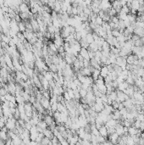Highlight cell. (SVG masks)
<instances>
[{
  "instance_id": "9c48e42d",
  "label": "cell",
  "mask_w": 144,
  "mask_h": 145,
  "mask_svg": "<svg viewBox=\"0 0 144 145\" xmlns=\"http://www.w3.org/2000/svg\"><path fill=\"white\" fill-rule=\"evenodd\" d=\"M119 137H120L119 134L116 133V132H114V133L109 135V140H110L112 143H117Z\"/></svg>"
},
{
  "instance_id": "f1b7e54d",
  "label": "cell",
  "mask_w": 144,
  "mask_h": 145,
  "mask_svg": "<svg viewBox=\"0 0 144 145\" xmlns=\"http://www.w3.org/2000/svg\"><path fill=\"white\" fill-rule=\"evenodd\" d=\"M144 45V42L142 41V37L138 40H136L134 42V46H138V47H142Z\"/></svg>"
},
{
  "instance_id": "44dd1931",
  "label": "cell",
  "mask_w": 144,
  "mask_h": 145,
  "mask_svg": "<svg viewBox=\"0 0 144 145\" xmlns=\"http://www.w3.org/2000/svg\"><path fill=\"white\" fill-rule=\"evenodd\" d=\"M15 99H16V103L19 104H25V99L24 98L22 97L21 94H15Z\"/></svg>"
},
{
  "instance_id": "c3c4849f",
  "label": "cell",
  "mask_w": 144,
  "mask_h": 145,
  "mask_svg": "<svg viewBox=\"0 0 144 145\" xmlns=\"http://www.w3.org/2000/svg\"><path fill=\"white\" fill-rule=\"evenodd\" d=\"M139 3H140V4L142 5V4H144V0H137Z\"/></svg>"
},
{
  "instance_id": "6da1fadb",
  "label": "cell",
  "mask_w": 144,
  "mask_h": 145,
  "mask_svg": "<svg viewBox=\"0 0 144 145\" xmlns=\"http://www.w3.org/2000/svg\"><path fill=\"white\" fill-rule=\"evenodd\" d=\"M116 93H117V99L116 100L118 101L119 103H123L124 101H125L126 99H128L130 97L125 93L123 91H120L118 89H116Z\"/></svg>"
},
{
  "instance_id": "52a82bcc",
  "label": "cell",
  "mask_w": 144,
  "mask_h": 145,
  "mask_svg": "<svg viewBox=\"0 0 144 145\" xmlns=\"http://www.w3.org/2000/svg\"><path fill=\"white\" fill-rule=\"evenodd\" d=\"M142 132L140 129H137L134 126H130L128 127V133L130 136H133V135H136V134L138 133V132Z\"/></svg>"
},
{
  "instance_id": "836d02e7",
  "label": "cell",
  "mask_w": 144,
  "mask_h": 145,
  "mask_svg": "<svg viewBox=\"0 0 144 145\" xmlns=\"http://www.w3.org/2000/svg\"><path fill=\"white\" fill-rule=\"evenodd\" d=\"M103 19H102V18L100 17L99 15H97V17L96 18V20H95V24H96V25H101L102 24H103Z\"/></svg>"
},
{
  "instance_id": "484cf974",
  "label": "cell",
  "mask_w": 144,
  "mask_h": 145,
  "mask_svg": "<svg viewBox=\"0 0 144 145\" xmlns=\"http://www.w3.org/2000/svg\"><path fill=\"white\" fill-rule=\"evenodd\" d=\"M102 50L103 51H110V45L106 42V40L104 41V43L102 45ZM101 50V51H102Z\"/></svg>"
},
{
  "instance_id": "30bf717a",
  "label": "cell",
  "mask_w": 144,
  "mask_h": 145,
  "mask_svg": "<svg viewBox=\"0 0 144 145\" xmlns=\"http://www.w3.org/2000/svg\"><path fill=\"white\" fill-rule=\"evenodd\" d=\"M79 54L83 57V59H86V60H90L89 58V54H88V49L87 48H82V49L80 50Z\"/></svg>"
},
{
  "instance_id": "f907efd6",
  "label": "cell",
  "mask_w": 144,
  "mask_h": 145,
  "mask_svg": "<svg viewBox=\"0 0 144 145\" xmlns=\"http://www.w3.org/2000/svg\"><path fill=\"white\" fill-rule=\"evenodd\" d=\"M142 41H143V42H144V35L142 37Z\"/></svg>"
},
{
  "instance_id": "816d5d0a",
  "label": "cell",
  "mask_w": 144,
  "mask_h": 145,
  "mask_svg": "<svg viewBox=\"0 0 144 145\" xmlns=\"http://www.w3.org/2000/svg\"><path fill=\"white\" fill-rule=\"evenodd\" d=\"M0 59H1V55H0Z\"/></svg>"
},
{
  "instance_id": "60d3db41",
  "label": "cell",
  "mask_w": 144,
  "mask_h": 145,
  "mask_svg": "<svg viewBox=\"0 0 144 145\" xmlns=\"http://www.w3.org/2000/svg\"><path fill=\"white\" fill-rule=\"evenodd\" d=\"M37 101V98H36V95H31L30 97V99H29V102L31 103V104H33L34 102Z\"/></svg>"
},
{
  "instance_id": "4dcf8cb0",
  "label": "cell",
  "mask_w": 144,
  "mask_h": 145,
  "mask_svg": "<svg viewBox=\"0 0 144 145\" xmlns=\"http://www.w3.org/2000/svg\"><path fill=\"white\" fill-rule=\"evenodd\" d=\"M106 138L104 137H103V136H101L99 134V135H97V141L98 143H103V142L105 141Z\"/></svg>"
},
{
  "instance_id": "277c9868",
  "label": "cell",
  "mask_w": 144,
  "mask_h": 145,
  "mask_svg": "<svg viewBox=\"0 0 144 145\" xmlns=\"http://www.w3.org/2000/svg\"><path fill=\"white\" fill-rule=\"evenodd\" d=\"M99 131V134L103 137H104L106 139H108V137H109V134H108V128L106 127L105 125H103L101 127L98 129Z\"/></svg>"
},
{
  "instance_id": "5b68a950",
  "label": "cell",
  "mask_w": 144,
  "mask_h": 145,
  "mask_svg": "<svg viewBox=\"0 0 144 145\" xmlns=\"http://www.w3.org/2000/svg\"><path fill=\"white\" fill-rule=\"evenodd\" d=\"M115 132L119 134V136H121L124 134V126L120 123H117L115 126Z\"/></svg>"
},
{
  "instance_id": "d590c367",
  "label": "cell",
  "mask_w": 144,
  "mask_h": 145,
  "mask_svg": "<svg viewBox=\"0 0 144 145\" xmlns=\"http://www.w3.org/2000/svg\"><path fill=\"white\" fill-rule=\"evenodd\" d=\"M74 94H75V99H77V100H80L81 95H80V93H79V90H78V89L74 90Z\"/></svg>"
},
{
  "instance_id": "f5cc1de1",
  "label": "cell",
  "mask_w": 144,
  "mask_h": 145,
  "mask_svg": "<svg viewBox=\"0 0 144 145\" xmlns=\"http://www.w3.org/2000/svg\"><path fill=\"white\" fill-rule=\"evenodd\" d=\"M0 77H1V75H0Z\"/></svg>"
},
{
  "instance_id": "7bdbcfd3",
  "label": "cell",
  "mask_w": 144,
  "mask_h": 145,
  "mask_svg": "<svg viewBox=\"0 0 144 145\" xmlns=\"http://www.w3.org/2000/svg\"><path fill=\"white\" fill-rule=\"evenodd\" d=\"M40 2L42 3V4H43V5H46V4H48L49 0H40Z\"/></svg>"
},
{
  "instance_id": "5bb4252c",
  "label": "cell",
  "mask_w": 144,
  "mask_h": 145,
  "mask_svg": "<svg viewBox=\"0 0 144 145\" xmlns=\"http://www.w3.org/2000/svg\"><path fill=\"white\" fill-rule=\"evenodd\" d=\"M116 124H117L116 120H115V119H109L104 125L106 126V127H115Z\"/></svg>"
},
{
  "instance_id": "83f0119b",
  "label": "cell",
  "mask_w": 144,
  "mask_h": 145,
  "mask_svg": "<svg viewBox=\"0 0 144 145\" xmlns=\"http://www.w3.org/2000/svg\"><path fill=\"white\" fill-rule=\"evenodd\" d=\"M85 37H86V41H87L88 43H89V44H90V43H92V42H94L93 37H92V33H87V34H86V36Z\"/></svg>"
},
{
  "instance_id": "8d00e7d4",
  "label": "cell",
  "mask_w": 144,
  "mask_h": 145,
  "mask_svg": "<svg viewBox=\"0 0 144 145\" xmlns=\"http://www.w3.org/2000/svg\"><path fill=\"white\" fill-rule=\"evenodd\" d=\"M117 15H118V14H117L116 10L114 8H110V10H109V15H110V17L111 16H115Z\"/></svg>"
},
{
  "instance_id": "74e56055",
  "label": "cell",
  "mask_w": 144,
  "mask_h": 145,
  "mask_svg": "<svg viewBox=\"0 0 144 145\" xmlns=\"http://www.w3.org/2000/svg\"><path fill=\"white\" fill-rule=\"evenodd\" d=\"M141 122H142V121H140V120H136V119L134 124H133V126H134L136 128H137V129H139V128H140V126H141Z\"/></svg>"
},
{
  "instance_id": "4316f807",
  "label": "cell",
  "mask_w": 144,
  "mask_h": 145,
  "mask_svg": "<svg viewBox=\"0 0 144 145\" xmlns=\"http://www.w3.org/2000/svg\"><path fill=\"white\" fill-rule=\"evenodd\" d=\"M111 33H112V36L115 37H118L121 34L120 31L118 29H113V30H111Z\"/></svg>"
},
{
  "instance_id": "7dc6e473",
  "label": "cell",
  "mask_w": 144,
  "mask_h": 145,
  "mask_svg": "<svg viewBox=\"0 0 144 145\" xmlns=\"http://www.w3.org/2000/svg\"><path fill=\"white\" fill-rule=\"evenodd\" d=\"M4 144H5V141L0 138V145H4Z\"/></svg>"
},
{
  "instance_id": "ffe728a7",
  "label": "cell",
  "mask_w": 144,
  "mask_h": 145,
  "mask_svg": "<svg viewBox=\"0 0 144 145\" xmlns=\"http://www.w3.org/2000/svg\"><path fill=\"white\" fill-rule=\"evenodd\" d=\"M18 27H19V31H21V32H25V30H26V27H25V22H24L23 20L18 22Z\"/></svg>"
},
{
  "instance_id": "7a4b0ae2",
  "label": "cell",
  "mask_w": 144,
  "mask_h": 145,
  "mask_svg": "<svg viewBox=\"0 0 144 145\" xmlns=\"http://www.w3.org/2000/svg\"><path fill=\"white\" fill-rule=\"evenodd\" d=\"M16 82L14 81H10L7 83V86H8V93H11L13 95H15L16 93Z\"/></svg>"
},
{
  "instance_id": "8fae6325",
  "label": "cell",
  "mask_w": 144,
  "mask_h": 145,
  "mask_svg": "<svg viewBox=\"0 0 144 145\" xmlns=\"http://www.w3.org/2000/svg\"><path fill=\"white\" fill-rule=\"evenodd\" d=\"M90 65H91L93 68H95V69H99V70H101V68H102L101 65L95 60V58L90 59Z\"/></svg>"
},
{
  "instance_id": "2e32d148",
  "label": "cell",
  "mask_w": 144,
  "mask_h": 145,
  "mask_svg": "<svg viewBox=\"0 0 144 145\" xmlns=\"http://www.w3.org/2000/svg\"><path fill=\"white\" fill-rule=\"evenodd\" d=\"M134 34H136V35L140 36L141 37L144 35V28H142V27H136L134 29V31H133Z\"/></svg>"
},
{
  "instance_id": "ab89813d",
  "label": "cell",
  "mask_w": 144,
  "mask_h": 145,
  "mask_svg": "<svg viewBox=\"0 0 144 145\" xmlns=\"http://www.w3.org/2000/svg\"><path fill=\"white\" fill-rule=\"evenodd\" d=\"M140 38H141L140 36L136 35V34H134V33H133L132 36H131V37H130V39H131L133 42H135V41H136V40H138V39H140Z\"/></svg>"
},
{
  "instance_id": "f6af8a7d",
  "label": "cell",
  "mask_w": 144,
  "mask_h": 145,
  "mask_svg": "<svg viewBox=\"0 0 144 145\" xmlns=\"http://www.w3.org/2000/svg\"><path fill=\"white\" fill-rule=\"evenodd\" d=\"M139 144H144V138L140 137V140H139Z\"/></svg>"
},
{
  "instance_id": "d6986e66",
  "label": "cell",
  "mask_w": 144,
  "mask_h": 145,
  "mask_svg": "<svg viewBox=\"0 0 144 145\" xmlns=\"http://www.w3.org/2000/svg\"><path fill=\"white\" fill-rule=\"evenodd\" d=\"M48 70H50V71L53 72V73H56V72H58V65L55 64H53V63H51L50 65H48Z\"/></svg>"
},
{
  "instance_id": "7402d4cb",
  "label": "cell",
  "mask_w": 144,
  "mask_h": 145,
  "mask_svg": "<svg viewBox=\"0 0 144 145\" xmlns=\"http://www.w3.org/2000/svg\"><path fill=\"white\" fill-rule=\"evenodd\" d=\"M44 77L48 80V81H51V80H53V72L50 71V70H48V71L45 72L44 75Z\"/></svg>"
},
{
  "instance_id": "7c38bea8",
  "label": "cell",
  "mask_w": 144,
  "mask_h": 145,
  "mask_svg": "<svg viewBox=\"0 0 144 145\" xmlns=\"http://www.w3.org/2000/svg\"><path fill=\"white\" fill-rule=\"evenodd\" d=\"M109 69H108L107 65H103L102 66L101 70H100V75H101L102 77H106L108 75H109Z\"/></svg>"
},
{
  "instance_id": "d4e9b609",
  "label": "cell",
  "mask_w": 144,
  "mask_h": 145,
  "mask_svg": "<svg viewBox=\"0 0 144 145\" xmlns=\"http://www.w3.org/2000/svg\"><path fill=\"white\" fill-rule=\"evenodd\" d=\"M37 126H39V127H41V128H43V130L44 129H46V128H48V124L46 123V122L44 121L43 120H39V122L37 123Z\"/></svg>"
},
{
  "instance_id": "9a60e30c",
  "label": "cell",
  "mask_w": 144,
  "mask_h": 145,
  "mask_svg": "<svg viewBox=\"0 0 144 145\" xmlns=\"http://www.w3.org/2000/svg\"><path fill=\"white\" fill-rule=\"evenodd\" d=\"M140 6H141L140 3H139L137 0H131V8L130 9H133V10L138 11Z\"/></svg>"
},
{
  "instance_id": "f546056e",
  "label": "cell",
  "mask_w": 144,
  "mask_h": 145,
  "mask_svg": "<svg viewBox=\"0 0 144 145\" xmlns=\"http://www.w3.org/2000/svg\"><path fill=\"white\" fill-rule=\"evenodd\" d=\"M125 81L129 85H134L135 84V80L133 79L132 76H127V78L125 79Z\"/></svg>"
},
{
  "instance_id": "3957f363",
  "label": "cell",
  "mask_w": 144,
  "mask_h": 145,
  "mask_svg": "<svg viewBox=\"0 0 144 145\" xmlns=\"http://www.w3.org/2000/svg\"><path fill=\"white\" fill-rule=\"evenodd\" d=\"M40 103L41 105H43V107L45 109V110H51V107H50V99H47V98H44L43 97L42 99L40 100Z\"/></svg>"
},
{
  "instance_id": "4fadbf2b",
  "label": "cell",
  "mask_w": 144,
  "mask_h": 145,
  "mask_svg": "<svg viewBox=\"0 0 144 145\" xmlns=\"http://www.w3.org/2000/svg\"><path fill=\"white\" fill-rule=\"evenodd\" d=\"M43 134H44V137H47L50 139H52L53 137V131H51L48 127L46 128V129L43 130Z\"/></svg>"
},
{
  "instance_id": "d6a6232c",
  "label": "cell",
  "mask_w": 144,
  "mask_h": 145,
  "mask_svg": "<svg viewBox=\"0 0 144 145\" xmlns=\"http://www.w3.org/2000/svg\"><path fill=\"white\" fill-rule=\"evenodd\" d=\"M50 107H51V110H52L53 112H55V111H57V110H58V102H57V103H53V104H51Z\"/></svg>"
},
{
  "instance_id": "681fc988",
  "label": "cell",
  "mask_w": 144,
  "mask_h": 145,
  "mask_svg": "<svg viewBox=\"0 0 144 145\" xmlns=\"http://www.w3.org/2000/svg\"><path fill=\"white\" fill-rule=\"evenodd\" d=\"M32 1H34V2H35V3H37V2H39L40 0H32Z\"/></svg>"
},
{
  "instance_id": "603a6c76",
  "label": "cell",
  "mask_w": 144,
  "mask_h": 145,
  "mask_svg": "<svg viewBox=\"0 0 144 145\" xmlns=\"http://www.w3.org/2000/svg\"><path fill=\"white\" fill-rule=\"evenodd\" d=\"M0 138L4 141L7 140L8 138V132H5V131H3V130H0Z\"/></svg>"
},
{
  "instance_id": "e0dca14e",
  "label": "cell",
  "mask_w": 144,
  "mask_h": 145,
  "mask_svg": "<svg viewBox=\"0 0 144 145\" xmlns=\"http://www.w3.org/2000/svg\"><path fill=\"white\" fill-rule=\"evenodd\" d=\"M80 44L82 46V48H89V43L86 41V37H82V39L80 40Z\"/></svg>"
},
{
  "instance_id": "ba28073f",
  "label": "cell",
  "mask_w": 144,
  "mask_h": 145,
  "mask_svg": "<svg viewBox=\"0 0 144 145\" xmlns=\"http://www.w3.org/2000/svg\"><path fill=\"white\" fill-rule=\"evenodd\" d=\"M43 120L48 124V126H50L51 124L54 121V119H53V116L50 115H48V114H46L44 115Z\"/></svg>"
},
{
  "instance_id": "b9f144b4",
  "label": "cell",
  "mask_w": 144,
  "mask_h": 145,
  "mask_svg": "<svg viewBox=\"0 0 144 145\" xmlns=\"http://www.w3.org/2000/svg\"><path fill=\"white\" fill-rule=\"evenodd\" d=\"M59 143H60V144H64V145H68L69 144V142L66 138H63Z\"/></svg>"
},
{
  "instance_id": "1f68e13d",
  "label": "cell",
  "mask_w": 144,
  "mask_h": 145,
  "mask_svg": "<svg viewBox=\"0 0 144 145\" xmlns=\"http://www.w3.org/2000/svg\"><path fill=\"white\" fill-rule=\"evenodd\" d=\"M79 93H80V95H81V98H85L86 95V93H87V91H86V89L84 88H81L80 90H79Z\"/></svg>"
},
{
  "instance_id": "cb8c5ba5",
  "label": "cell",
  "mask_w": 144,
  "mask_h": 145,
  "mask_svg": "<svg viewBox=\"0 0 144 145\" xmlns=\"http://www.w3.org/2000/svg\"><path fill=\"white\" fill-rule=\"evenodd\" d=\"M40 144H53L52 143V141H51L50 138H48V137H44L42 139V141L40 142Z\"/></svg>"
},
{
  "instance_id": "f35d334b",
  "label": "cell",
  "mask_w": 144,
  "mask_h": 145,
  "mask_svg": "<svg viewBox=\"0 0 144 145\" xmlns=\"http://www.w3.org/2000/svg\"><path fill=\"white\" fill-rule=\"evenodd\" d=\"M88 49V54H89V58L90 59H92L95 57V52L94 51H92L91 49H89V48H87Z\"/></svg>"
},
{
  "instance_id": "e575fe53",
  "label": "cell",
  "mask_w": 144,
  "mask_h": 145,
  "mask_svg": "<svg viewBox=\"0 0 144 145\" xmlns=\"http://www.w3.org/2000/svg\"><path fill=\"white\" fill-rule=\"evenodd\" d=\"M119 105H120V103L117 100H114L113 102H112V104H111L112 107H113L115 110H118V108H119Z\"/></svg>"
},
{
  "instance_id": "ac0fdd59",
  "label": "cell",
  "mask_w": 144,
  "mask_h": 145,
  "mask_svg": "<svg viewBox=\"0 0 144 145\" xmlns=\"http://www.w3.org/2000/svg\"><path fill=\"white\" fill-rule=\"evenodd\" d=\"M99 75H100V70L99 69H94L93 71L91 72V77L93 78L94 81L98 78Z\"/></svg>"
},
{
  "instance_id": "ee69618b",
  "label": "cell",
  "mask_w": 144,
  "mask_h": 145,
  "mask_svg": "<svg viewBox=\"0 0 144 145\" xmlns=\"http://www.w3.org/2000/svg\"><path fill=\"white\" fill-rule=\"evenodd\" d=\"M4 126H5V122H4V121H3V120H0V130L2 129V128L4 127Z\"/></svg>"
},
{
  "instance_id": "bcb514c9",
  "label": "cell",
  "mask_w": 144,
  "mask_h": 145,
  "mask_svg": "<svg viewBox=\"0 0 144 145\" xmlns=\"http://www.w3.org/2000/svg\"><path fill=\"white\" fill-rule=\"evenodd\" d=\"M124 105H123V103H120V105H119V108H118V110H121V109H123L124 108Z\"/></svg>"
},
{
  "instance_id": "8992f818",
  "label": "cell",
  "mask_w": 144,
  "mask_h": 145,
  "mask_svg": "<svg viewBox=\"0 0 144 145\" xmlns=\"http://www.w3.org/2000/svg\"><path fill=\"white\" fill-rule=\"evenodd\" d=\"M19 12H30V6L29 4L21 2L19 5Z\"/></svg>"
}]
</instances>
